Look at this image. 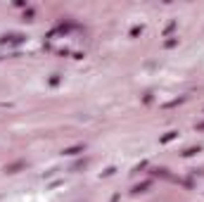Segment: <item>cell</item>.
Wrapping results in <instances>:
<instances>
[{
    "mask_svg": "<svg viewBox=\"0 0 204 202\" xmlns=\"http://www.w3.org/2000/svg\"><path fill=\"white\" fill-rule=\"evenodd\" d=\"M76 152H83V147L76 145V147H69V150H64V155H76Z\"/></svg>",
    "mask_w": 204,
    "mask_h": 202,
    "instance_id": "obj_1",
    "label": "cell"
},
{
    "mask_svg": "<svg viewBox=\"0 0 204 202\" xmlns=\"http://www.w3.org/2000/svg\"><path fill=\"white\" fill-rule=\"evenodd\" d=\"M197 129H204V124H199V126H197Z\"/></svg>",
    "mask_w": 204,
    "mask_h": 202,
    "instance_id": "obj_2",
    "label": "cell"
}]
</instances>
